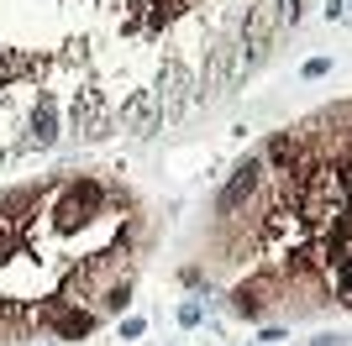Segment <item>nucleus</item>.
<instances>
[{"mask_svg": "<svg viewBox=\"0 0 352 346\" xmlns=\"http://www.w3.org/2000/svg\"><path fill=\"white\" fill-rule=\"evenodd\" d=\"M274 37H279V11H274V0H258L248 11V21H242V53L252 58V69L268 58V47H274Z\"/></svg>", "mask_w": 352, "mask_h": 346, "instance_id": "obj_1", "label": "nucleus"}, {"mask_svg": "<svg viewBox=\"0 0 352 346\" xmlns=\"http://www.w3.org/2000/svg\"><path fill=\"white\" fill-rule=\"evenodd\" d=\"M153 100H158V115H168V121H174V115H184V105L195 100V79H190V69H184L179 58H168V63H163L158 95H153Z\"/></svg>", "mask_w": 352, "mask_h": 346, "instance_id": "obj_2", "label": "nucleus"}, {"mask_svg": "<svg viewBox=\"0 0 352 346\" xmlns=\"http://www.w3.org/2000/svg\"><path fill=\"white\" fill-rule=\"evenodd\" d=\"M258 184H263V163H258V158H248L242 168L232 173V178H226V189L216 194V210H221V216H236V210H242V205H248L252 194H258Z\"/></svg>", "mask_w": 352, "mask_h": 346, "instance_id": "obj_3", "label": "nucleus"}, {"mask_svg": "<svg viewBox=\"0 0 352 346\" xmlns=\"http://www.w3.org/2000/svg\"><path fill=\"white\" fill-rule=\"evenodd\" d=\"M95 205H100V184H95V178H69V184H63L58 220H63V226H79V220H85Z\"/></svg>", "mask_w": 352, "mask_h": 346, "instance_id": "obj_4", "label": "nucleus"}, {"mask_svg": "<svg viewBox=\"0 0 352 346\" xmlns=\"http://www.w3.org/2000/svg\"><path fill=\"white\" fill-rule=\"evenodd\" d=\"M74 126H79V137H89V142L111 137V115H105V100L95 89H79V100H74Z\"/></svg>", "mask_w": 352, "mask_h": 346, "instance_id": "obj_5", "label": "nucleus"}, {"mask_svg": "<svg viewBox=\"0 0 352 346\" xmlns=\"http://www.w3.org/2000/svg\"><path fill=\"white\" fill-rule=\"evenodd\" d=\"M121 121H126V131H137V137H153L158 131V100L153 95H132V100L121 105Z\"/></svg>", "mask_w": 352, "mask_h": 346, "instance_id": "obj_6", "label": "nucleus"}, {"mask_svg": "<svg viewBox=\"0 0 352 346\" xmlns=\"http://www.w3.org/2000/svg\"><path fill=\"white\" fill-rule=\"evenodd\" d=\"M53 142H58V111H53V100H43L27 115V147H53Z\"/></svg>", "mask_w": 352, "mask_h": 346, "instance_id": "obj_7", "label": "nucleus"}, {"mask_svg": "<svg viewBox=\"0 0 352 346\" xmlns=\"http://www.w3.org/2000/svg\"><path fill=\"white\" fill-rule=\"evenodd\" d=\"M232 310L236 315H248V320H258L268 310V278H252V284H242L232 294Z\"/></svg>", "mask_w": 352, "mask_h": 346, "instance_id": "obj_8", "label": "nucleus"}, {"mask_svg": "<svg viewBox=\"0 0 352 346\" xmlns=\"http://www.w3.org/2000/svg\"><path fill=\"white\" fill-rule=\"evenodd\" d=\"M47 325L58 336H89L95 331V315H85V310H63V304H53L47 310Z\"/></svg>", "mask_w": 352, "mask_h": 346, "instance_id": "obj_9", "label": "nucleus"}, {"mask_svg": "<svg viewBox=\"0 0 352 346\" xmlns=\"http://www.w3.org/2000/svg\"><path fill=\"white\" fill-rule=\"evenodd\" d=\"M268 163L284 168V173H294L300 168V142H294V137H274V142H268Z\"/></svg>", "mask_w": 352, "mask_h": 346, "instance_id": "obj_10", "label": "nucleus"}, {"mask_svg": "<svg viewBox=\"0 0 352 346\" xmlns=\"http://www.w3.org/2000/svg\"><path fill=\"white\" fill-rule=\"evenodd\" d=\"M331 278H337V299L352 304V252H337V262H331Z\"/></svg>", "mask_w": 352, "mask_h": 346, "instance_id": "obj_11", "label": "nucleus"}, {"mask_svg": "<svg viewBox=\"0 0 352 346\" xmlns=\"http://www.w3.org/2000/svg\"><path fill=\"white\" fill-rule=\"evenodd\" d=\"M21 69H27V58L16 53V47H0V84H11Z\"/></svg>", "mask_w": 352, "mask_h": 346, "instance_id": "obj_12", "label": "nucleus"}, {"mask_svg": "<svg viewBox=\"0 0 352 346\" xmlns=\"http://www.w3.org/2000/svg\"><path fill=\"white\" fill-rule=\"evenodd\" d=\"M274 11H279V32L294 27L300 16H305V0H274Z\"/></svg>", "mask_w": 352, "mask_h": 346, "instance_id": "obj_13", "label": "nucleus"}, {"mask_svg": "<svg viewBox=\"0 0 352 346\" xmlns=\"http://www.w3.org/2000/svg\"><path fill=\"white\" fill-rule=\"evenodd\" d=\"M126 299H132V284H111V288H105V310H111V315H116V310H126Z\"/></svg>", "mask_w": 352, "mask_h": 346, "instance_id": "obj_14", "label": "nucleus"}, {"mask_svg": "<svg viewBox=\"0 0 352 346\" xmlns=\"http://www.w3.org/2000/svg\"><path fill=\"white\" fill-rule=\"evenodd\" d=\"M200 320H206V304H200V299H184V304H179V325H200Z\"/></svg>", "mask_w": 352, "mask_h": 346, "instance_id": "obj_15", "label": "nucleus"}, {"mask_svg": "<svg viewBox=\"0 0 352 346\" xmlns=\"http://www.w3.org/2000/svg\"><path fill=\"white\" fill-rule=\"evenodd\" d=\"M147 331V320L142 315H132V320H121V341H137V336Z\"/></svg>", "mask_w": 352, "mask_h": 346, "instance_id": "obj_16", "label": "nucleus"}, {"mask_svg": "<svg viewBox=\"0 0 352 346\" xmlns=\"http://www.w3.org/2000/svg\"><path fill=\"white\" fill-rule=\"evenodd\" d=\"M326 73H331V58H310L305 63V79H326Z\"/></svg>", "mask_w": 352, "mask_h": 346, "instance_id": "obj_17", "label": "nucleus"}, {"mask_svg": "<svg viewBox=\"0 0 352 346\" xmlns=\"http://www.w3.org/2000/svg\"><path fill=\"white\" fill-rule=\"evenodd\" d=\"M310 346H342V336H316Z\"/></svg>", "mask_w": 352, "mask_h": 346, "instance_id": "obj_18", "label": "nucleus"}, {"mask_svg": "<svg viewBox=\"0 0 352 346\" xmlns=\"http://www.w3.org/2000/svg\"><path fill=\"white\" fill-rule=\"evenodd\" d=\"M263 346H268V341H263Z\"/></svg>", "mask_w": 352, "mask_h": 346, "instance_id": "obj_19", "label": "nucleus"}]
</instances>
